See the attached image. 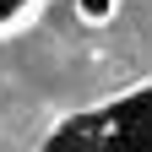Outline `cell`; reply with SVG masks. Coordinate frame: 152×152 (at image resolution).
<instances>
[{
	"instance_id": "cell-1",
	"label": "cell",
	"mask_w": 152,
	"mask_h": 152,
	"mask_svg": "<svg viewBox=\"0 0 152 152\" xmlns=\"http://www.w3.org/2000/svg\"><path fill=\"white\" fill-rule=\"evenodd\" d=\"M33 152H152V76L65 114Z\"/></svg>"
},
{
	"instance_id": "cell-3",
	"label": "cell",
	"mask_w": 152,
	"mask_h": 152,
	"mask_svg": "<svg viewBox=\"0 0 152 152\" xmlns=\"http://www.w3.org/2000/svg\"><path fill=\"white\" fill-rule=\"evenodd\" d=\"M38 11H44V0H0V38H16L38 22Z\"/></svg>"
},
{
	"instance_id": "cell-2",
	"label": "cell",
	"mask_w": 152,
	"mask_h": 152,
	"mask_svg": "<svg viewBox=\"0 0 152 152\" xmlns=\"http://www.w3.org/2000/svg\"><path fill=\"white\" fill-rule=\"evenodd\" d=\"M71 11H76V22L92 27V33H103L120 22V11H125V0H71Z\"/></svg>"
}]
</instances>
